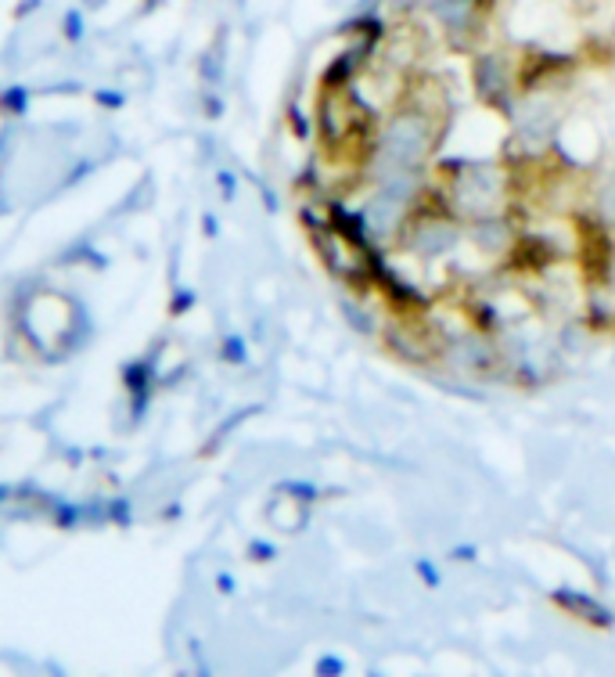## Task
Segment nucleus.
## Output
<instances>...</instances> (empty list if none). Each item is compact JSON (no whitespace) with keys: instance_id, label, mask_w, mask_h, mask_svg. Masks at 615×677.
Segmentation results:
<instances>
[{"instance_id":"obj_1","label":"nucleus","mask_w":615,"mask_h":677,"mask_svg":"<svg viewBox=\"0 0 615 677\" xmlns=\"http://www.w3.org/2000/svg\"><path fill=\"white\" fill-rule=\"evenodd\" d=\"M389 148H396V155H400L403 163L414 159V155L425 148V137H421L418 123H414V119H400L393 127V134H389Z\"/></svg>"}]
</instances>
